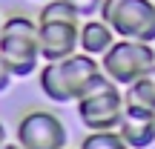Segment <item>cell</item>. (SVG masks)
Instances as JSON below:
<instances>
[{
  "label": "cell",
  "mask_w": 155,
  "mask_h": 149,
  "mask_svg": "<svg viewBox=\"0 0 155 149\" xmlns=\"http://www.w3.org/2000/svg\"><path fill=\"white\" fill-rule=\"evenodd\" d=\"M127 109V100L118 83H112L109 77H101L81 100H78V118L89 132H112L118 129Z\"/></svg>",
  "instance_id": "277c9868"
},
{
  "label": "cell",
  "mask_w": 155,
  "mask_h": 149,
  "mask_svg": "<svg viewBox=\"0 0 155 149\" xmlns=\"http://www.w3.org/2000/svg\"><path fill=\"white\" fill-rule=\"evenodd\" d=\"M66 3L75 9V15L81 17V20H92V17L101 15V6H104V0H66Z\"/></svg>",
  "instance_id": "4fadbf2b"
},
{
  "label": "cell",
  "mask_w": 155,
  "mask_h": 149,
  "mask_svg": "<svg viewBox=\"0 0 155 149\" xmlns=\"http://www.w3.org/2000/svg\"><path fill=\"white\" fill-rule=\"evenodd\" d=\"M124 100H127V106H135V109H144V112H155V75H147L141 80L129 83L124 89Z\"/></svg>",
  "instance_id": "30bf717a"
},
{
  "label": "cell",
  "mask_w": 155,
  "mask_h": 149,
  "mask_svg": "<svg viewBox=\"0 0 155 149\" xmlns=\"http://www.w3.org/2000/svg\"><path fill=\"white\" fill-rule=\"evenodd\" d=\"M12 80H15V75H12L9 63L3 60V55H0V92H6V89L12 86Z\"/></svg>",
  "instance_id": "5bb4252c"
},
{
  "label": "cell",
  "mask_w": 155,
  "mask_h": 149,
  "mask_svg": "<svg viewBox=\"0 0 155 149\" xmlns=\"http://www.w3.org/2000/svg\"><path fill=\"white\" fill-rule=\"evenodd\" d=\"M49 20H63V23H83L81 17L75 15V9L66 3V0H49V3L40 6L38 11V23H49Z\"/></svg>",
  "instance_id": "8fae6325"
},
{
  "label": "cell",
  "mask_w": 155,
  "mask_h": 149,
  "mask_svg": "<svg viewBox=\"0 0 155 149\" xmlns=\"http://www.w3.org/2000/svg\"><path fill=\"white\" fill-rule=\"evenodd\" d=\"M115 32H112L109 26H106L101 17H92V20H83L81 23V34H78V49L83 52V55L89 57H104L106 52L112 49V43H115Z\"/></svg>",
  "instance_id": "9c48e42d"
},
{
  "label": "cell",
  "mask_w": 155,
  "mask_h": 149,
  "mask_svg": "<svg viewBox=\"0 0 155 149\" xmlns=\"http://www.w3.org/2000/svg\"><path fill=\"white\" fill-rule=\"evenodd\" d=\"M78 149H129V146L124 144L118 129H112V132H89Z\"/></svg>",
  "instance_id": "7c38bea8"
},
{
  "label": "cell",
  "mask_w": 155,
  "mask_h": 149,
  "mask_svg": "<svg viewBox=\"0 0 155 149\" xmlns=\"http://www.w3.org/2000/svg\"><path fill=\"white\" fill-rule=\"evenodd\" d=\"M101 77H104V69H101L98 57L75 52L66 60L46 63L38 72V83H40V92L55 103H72V100L78 103Z\"/></svg>",
  "instance_id": "6da1fadb"
},
{
  "label": "cell",
  "mask_w": 155,
  "mask_h": 149,
  "mask_svg": "<svg viewBox=\"0 0 155 149\" xmlns=\"http://www.w3.org/2000/svg\"><path fill=\"white\" fill-rule=\"evenodd\" d=\"M0 55L15 77H32L40 66V37L38 20L26 15H12L0 26Z\"/></svg>",
  "instance_id": "7a4b0ae2"
},
{
  "label": "cell",
  "mask_w": 155,
  "mask_h": 149,
  "mask_svg": "<svg viewBox=\"0 0 155 149\" xmlns=\"http://www.w3.org/2000/svg\"><path fill=\"white\" fill-rule=\"evenodd\" d=\"M118 135L129 149H150L155 144V112L127 106L121 123H118Z\"/></svg>",
  "instance_id": "ba28073f"
},
{
  "label": "cell",
  "mask_w": 155,
  "mask_h": 149,
  "mask_svg": "<svg viewBox=\"0 0 155 149\" xmlns=\"http://www.w3.org/2000/svg\"><path fill=\"white\" fill-rule=\"evenodd\" d=\"M38 3H49V0H38Z\"/></svg>",
  "instance_id": "e0dca14e"
},
{
  "label": "cell",
  "mask_w": 155,
  "mask_h": 149,
  "mask_svg": "<svg viewBox=\"0 0 155 149\" xmlns=\"http://www.w3.org/2000/svg\"><path fill=\"white\" fill-rule=\"evenodd\" d=\"M0 26H3V20H0Z\"/></svg>",
  "instance_id": "ac0fdd59"
},
{
  "label": "cell",
  "mask_w": 155,
  "mask_h": 149,
  "mask_svg": "<svg viewBox=\"0 0 155 149\" xmlns=\"http://www.w3.org/2000/svg\"><path fill=\"white\" fill-rule=\"evenodd\" d=\"M3 149H20V144H6Z\"/></svg>",
  "instance_id": "2e32d148"
},
{
  "label": "cell",
  "mask_w": 155,
  "mask_h": 149,
  "mask_svg": "<svg viewBox=\"0 0 155 149\" xmlns=\"http://www.w3.org/2000/svg\"><path fill=\"white\" fill-rule=\"evenodd\" d=\"M78 34H81V23H63V20L38 23L40 57H43L46 63L72 57L78 52Z\"/></svg>",
  "instance_id": "52a82bcc"
},
{
  "label": "cell",
  "mask_w": 155,
  "mask_h": 149,
  "mask_svg": "<svg viewBox=\"0 0 155 149\" xmlns=\"http://www.w3.org/2000/svg\"><path fill=\"white\" fill-rule=\"evenodd\" d=\"M20 149H69V132L63 121L49 109H29L17 121L15 132Z\"/></svg>",
  "instance_id": "8992f818"
},
{
  "label": "cell",
  "mask_w": 155,
  "mask_h": 149,
  "mask_svg": "<svg viewBox=\"0 0 155 149\" xmlns=\"http://www.w3.org/2000/svg\"><path fill=\"white\" fill-rule=\"evenodd\" d=\"M3 146H6V126L0 123V149H3Z\"/></svg>",
  "instance_id": "9a60e30c"
},
{
  "label": "cell",
  "mask_w": 155,
  "mask_h": 149,
  "mask_svg": "<svg viewBox=\"0 0 155 149\" xmlns=\"http://www.w3.org/2000/svg\"><path fill=\"white\" fill-rule=\"evenodd\" d=\"M101 69L112 83L127 89L129 83L141 80L147 75H155V49H152V43L118 37L112 43V49L101 57Z\"/></svg>",
  "instance_id": "5b68a950"
},
{
  "label": "cell",
  "mask_w": 155,
  "mask_h": 149,
  "mask_svg": "<svg viewBox=\"0 0 155 149\" xmlns=\"http://www.w3.org/2000/svg\"><path fill=\"white\" fill-rule=\"evenodd\" d=\"M98 17L115 37L155 43V0H104Z\"/></svg>",
  "instance_id": "3957f363"
}]
</instances>
